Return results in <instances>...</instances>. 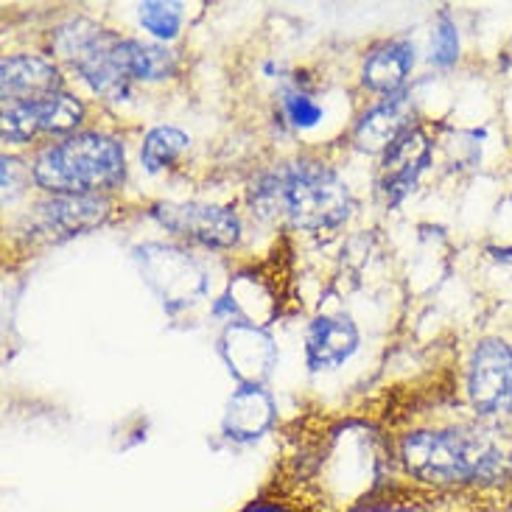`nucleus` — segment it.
Instances as JSON below:
<instances>
[{
	"instance_id": "obj_11",
	"label": "nucleus",
	"mask_w": 512,
	"mask_h": 512,
	"mask_svg": "<svg viewBox=\"0 0 512 512\" xmlns=\"http://www.w3.org/2000/svg\"><path fill=\"white\" fill-rule=\"evenodd\" d=\"M222 350L230 361V370L247 387H255L275 364L272 339L258 331L255 325H230L222 339Z\"/></svg>"
},
{
	"instance_id": "obj_18",
	"label": "nucleus",
	"mask_w": 512,
	"mask_h": 512,
	"mask_svg": "<svg viewBox=\"0 0 512 512\" xmlns=\"http://www.w3.org/2000/svg\"><path fill=\"white\" fill-rule=\"evenodd\" d=\"M140 23L146 31H152L157 40H174L182 26V6L180 3H143Z\"/></svg>"
},
{
	"instance_id": "obj_21",
	"label": "nucleus",
	"mask_w": 512,
	"mask_h": 512,
	"mask_svg": "<svg viewBox=\"0 0 512 512\" xmlns=\"http://www.w3.org/2000/svg\"><path fill=\"white\" fill-rule=\"evenodd\" d=\"M241 512H300V510H297V507H291L289 501L258 499V501H252L250 507H244Z\"/></svg>"
},
{
	"instance_id": "obj_20",
	"label": "nucleus",
	"mask_w": 512,
	"mask_h": 512,
	"mask_svg": "<svg viewBox=\"0 0 512 512\" xmlns=\"http://www.w3.org/2000/svg\"><path fill=\"white\" fill-rule=\"evenodd\" d=\"M283 110H286V118L297 129H311L322 118V107L311 96H305V93H289L286 101H283Z\"/></svg>"
},
{
	"instance_id": "obj_2",
	"label": "nucleus",
	"mask_w": 512,
	"mask_h": 512,
	"mask_svg": "<svg viewBox=\"0 0 512 512\" xmlns=\"http://www.w3.org/2000/svg\"><path fill=\"white\" fill-rule=\"evenodd\" d=\"M252 205L266 216H280L297 230L322 233L347 222L353 196L342 177L322 163H291L266 174L252 188Z\"/></svg>"
},
{
	"instance_id": "obj_3",
	"label": "nucleus",
	"mask_w": 512,
	"mask_h": 512,
	"mask_svg": "<svg viewBox=\"0 0 512 512\" xmlns=\"http://www.w3.org/2000/svg\"><path fill=\"white\" fill-rule=\"evenodd\" d=\"M34 182L54 196H98L124 182V146L101 132H79L42 149L34 160Z\"/></svg>"
},
{
	"instance_id": "obj_7",
	"label": "nucleus",
	"mask_w": 512,
	"mask_h": 512,
	"mask_svg": "<svg viewBox=\"0 0 512 512\" xmlns=\"http://www.w3.org/2000/svg\"><path fill=\"white\" fill-rule=\"evenodd\" d=\"M152 216L174 236L202 244V247H213V250H227L241 236V222L236 213L219 205L166 202V205H154Z\"/></svg>"
},
{
	"instance_id": "obj_12",
	"label": "nucleus",
	"mask_w": 512,
	"mask_h": 512,
	"mask_svg": "<svg viewBox=\"0 0 512 512\" xmlns=\"http://www.w3.org/2000/svg\"><path fill=\"white\" fill-rule=\"evenodd\" d=\"M359 347V328L347 317H319L305 336L311 370H331L347 361Z\"/></svg>"
},
{
	"instance_id": "obj_14",
	"label": "nucleus",
	"mask_w": 512,
	"mask_h": 512,
	"mask_svg": "<svg viewBox=\"0 0 512 512\" xmlns=\"http://www.w3.org/2000/svg\"><path fill=\"white\" fill-rule=\"evenodd\" d=\"M415 65V45L403 40H392L381 48H375L373 54L364 59L361 79L373 90L384 96H398V90L406 82L409 70Z\"/></svg>"
},
{
	"instance_id": "obj_8",
	"label": "nucleus",
	"mask_w": 512,
	"mask_h": 512,
	"mask_svg": "<svg viewBox=\"0 0 512 512\" xmlns=\"http://www.w3.org/2000/svg\"><path fill=\"white\" fill-rule=\"evenodd\" d=\"M110 216V202L101 196H51L28 216L31 233L48 241L87 233Z\"/></svg>"
},
{
	"instance_id": "obj_19",
	"label": "nucleus",
	"mask_w": 512,
	"mask_h": 512,
	"mask_svg": "<svg viewBox=\"0 0 512 512\" xmlns=\"http://www.w3.org/2000/svg\"><path fill=\"white\" fill-rule=\"evenodd\" d=\"M459 56V34L457 23L448 17V14H440L437 20V31H434V40H431V62L440 65V68H451L457 62Z\"/></svg>"
},
{
	"instance_id": "obj_10",
	"label": "nucleus",
	"mask_w": 512,
	"mask_h": 512,
	"mask_svg": "<svg viewBox=\"0 0 512 512\" xmlns=\"http://www.w3.org/2000/svg\"><path fill=\"white\" fill-rule=\"evenodd\" d=\"M3 104L9 101H37L62 93V76L54 62L42 56H6L0 65Z\"/></svg>"
},
{
	"instance_id": "obj_9",
	"label": "nucleus",
	"mask_w": 512,
	"mask_h": 512,
	"mask_svg": "<svg viewBox=\"0 0 512 512\" xmlns=\"http://www.w3.org/2000/svg\"><path fill=\"white\" fill-rule=\"evenodd\" d=\"M429 160L431 140L420 126H412L389 146L384 163H381V180H378L389 205H398L403 196L412 194V188L420 180V174L426 171Z\"/></svg>"
},
{
	"instance_id": "obj_17",
	"label": "nucleus",
	"mask_w": 512,
	"mask_h": 512,
	"mask_svg": "<svg viewBox=\"0 0 512 512\" xmlns=\"http://www.w3.org/2000/svg\"><path fill=\"white\" fill-rule=\"evenodd\" d=\"M188 135L177 129V126H157L152 129L146 140H143V152H140V160H143V168L149 174H157L168 168L177 157H180L185 149H188Z\"/></svg>"
},
{
	"instance_id": "obj_6",
	"label": "nucleus",
	"mask_w": 512,
	"mask_h": 512,
	"mask_svg": "<svg viewBox=\"0 0 512 512\" xmlns=\"http://www.w3.org/2000/svg\"><path fill=\"white\" fill-rule=\"evenodd\" d=\"M82 118V101L68 93L37 101H9L3 104V140L28 143L37 135H65L82 124Z\"/></svg>"
},
{
	"instance_id": "obj_16",
	"label": "nucleus",
	"mask_w": 512,
	"mask_h": 512,
	"mask_svg": "<svg viewBox=\"0 0 512 512\" xmlns=\"http://www.w3.org/2000/svg\"><path fill=\"white\" fill-rule=\"evenodd\" d=\"M272 412H275L272 398L261 387H244L230 401L224 429L236 440H252L272 423Z\"/></svg>"
},
{
	"instance_id": "obj_5",
	"label": "nucleus",
	"mask_w": 512,
	"mask_h": 512,
	"mask_svg": "<svg viewBox=\"0 0 512 512\" xmlns=\"http://www.w3.org/2000/svg\"><path fill=\"white\" fill-rule=\"evenodd\" d=\"M468 398L482 417L512 415V345L485 339L468 364Z\"/></svg>"
},
{
	"instance_id": "obj_1",
	"label": "nucleus",
	"mask_w": 512,
	"mask_h": 512,
	"mask_svg": "<svg viewBox=\"0 0 512 512\" xmlns=\"http://www.w3.org/2000/svg\"><path fill=\"white\" fill-rule=\"evenodd\" d=\"M401 465L429 485H490L512 471V457L482 431H415L401 440Z\"/></svg>"
},
{
	"instance_id": "obj_15",
	"label": "nucleus",
	"mask_w": 512,
	"mask_h": 512,
	"mask_svg": "<svg viewBox=\"0 0 512 512\" xmlns=\"http://www.w3.org/2000/svg\"><path fill=\"white\" fill-rule=\"evenodd\" d=\"M118 56H121V68L129 76V82H160L177 73V54L163 45L121 40Z\"/></svg>"
},
{
	"instance_id": "obj_13",
	"label": "nucleus",
	"mask_w": 512,
	"mask_h": 512,
	"mask_svg": "<svg viewBox=\"0 0 512 512\" xmlns=\"http://www.w3.org/2000/svg\"><path fill=\"white\" fill-rule=\"evenodd\" d=\"M412 110L403 96H389L387 101L375 104L373 110L364 112V118L356 126V146L364 152H387L403 132L412 129Z\"/></svg>"
},
{
	"instance_id": "obj_4",
	"label": "nucleus",
	"mask_w": 512,
	"mask_h": 512,
	"mask_svg": "<svg viewBox=\"0 0 512 512\" xmlns=\"http://www.w3.org/2000/svg\"><path fill=\"white\" fill-rule=\"evenodd\" d=\"M54 48L70 68L82 76L87 87L110 101H124L132 90L121 68V37L90 20H70L54 31Z\"/></svg>"
}]
</instances>
